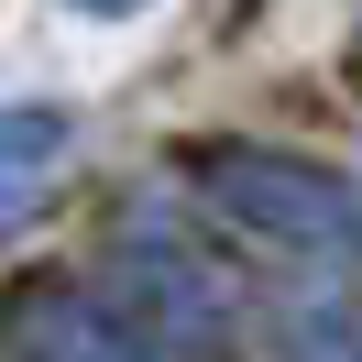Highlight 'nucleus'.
<instances>
[{
  "instance_id": "obj_3",
  "label": "nucleus",
  "mask_w": 362,
  "mask_h": 362,
  "mask_svg": "<svg viewBox=\"0 0 362 362\" xmlns=\"http://www.w3.org/2000/svg\"><path fill=\"white\" fill-rule=\"evenodd\" d=\"M274 362H362V329L340 308H286L274 318Z\"/></svg>"
},
{
  "instance_id": "obj_1",
  "label": "nucleus",
  "mask_w": 362,
  "mask_h": 362,
  "mask_svg": "<svg viewBox=\"0 0 362 362\" xmlns=\"http://www.w3.org/2000/svg\"><path fill=\"white\" fill-rule=\"evenodd\" d=\"M11 362H165V351L143 340L132 308H88V296L45 286L11 308Z\"/></svg>"
},
{
  "instance_id": "obj_2",
  "label": "nucleus",
  "mask_w": 362,
  "mask_h": 362,
  "mask_svg": "<svg viewBox=\"0 0 362 362\" xmlns=\"http://www.w3.org/2000/svg\"><path fill=\"white\" fill-rule=\"evenodd\" d=\"M220 187L252 209V220L274 230V242H296V252H362V220H351V198H329L318 176H252V165H220Z\"/></svg>"
}]
</instances>
